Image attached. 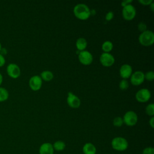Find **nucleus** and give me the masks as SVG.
Returning a JSON list of instances; mask_svg holds the SVG:
<instances>
[{
	"label": "nucleus",
	"mask_w": 154,
	"mask_h": 154,
	"mask_svg": "<svg viewBox=\"0 0 154 154\" xmlns=\"http://www.w3.org/2000/svg\"><path fill=\"white\" fill-rule=\"evenodd\" d=\"M73 13L76 17L79 20H85L88 19L91 12L89 7L85 4H78L73 8Z\"/></svg>",
	"instance_id": "nucleus-1"
},
{
	"label": "nucleus",
	"mask_w": 154,
	"mask_h": 154,
	"mask_svg": "<svg viewBox=\"0 0 154 154\" xmlns=\"http://www.w3.org/2000/svg\"><path fill=\"white\" fill-rule=\"evenodd\" d=\"M111 144L113 149L119 152L126 150L129 146L127 140L122 137H114L112 140Z\"/></svg>",
	"instance_id": "nucleus-2"
},
{
	"label": "nucleus",
	"mask_w": 154,
	"mask_h": 154,
	"mask_svg": "<svg viewBox=\"0 0 154 154\" xmlns=\"http://www.w3.org/2000/svg\"><path fill=\"white\" fill-rule=\"evenodd\" d=\"M139 43L144 46H149L154 43V34L150 30H146L141 32L138 37Z\"/></svg>",
	"instance_id": "nucleus-3"
},
{
	"label": "nucleus",
	"mask_w": 154,
	"mask_h": 154,
	"mask_svg": "<svg viewBox=\"0 0 154 154\" xmlns=\"http://www.w3.org/2000/svg\"><path fill=\"white\" fill-rule=\"evenodd\" d=\"M123 123L128 126H135L138 122L137 114L133 111H127L122 118Z\"/></svg>",
	"instance_id": "nucleus-4"
},
{
	"label": "nucleus",
	"mask_w": 154,
	"mask_h": 154,
	"mask_svg": "<svg viewBox=\"0 0 154 154\" xmlns=\"http://www.w3.org/2000/svg\"><path fill=\"white\" fill-rule=\"evenodd\" d=\"M136 9L132 4H129L123 7L122 16L126 20L129 21L133 20L136 16Z\"/></svg>",
	"instance_id": "nucleus-5"
},
{
	"label": "nucleus",
	"mask_w": 154,
	"mask_h": 154,
	"mask_svg": "<svg viewBox=\"0 0 154 154\" xmlns=\"http://www.w3.org/2000/svg\"><path fill=\"white\" fill-rule=\"evenodd\" d=\"M78 59L79 62L85 66H88L91 64L93 60L92 54L88 51L84 50L80 51L78 53Z\"/></svg>",
	"instance_id": "nucleus-6"
},
{
	"label": "nucleus",
	"mask_w": 154,
	"mask_h": 154,
	"mask_svg": "<svg viewBox=\"0 0 154 154\" xmlns=\"http://www.w3.org/2000/svg\"><path fill=\"white\" fill-rule=\"evenodd\" d=\"M6 71L7 75L13 79L18 78L21 73L19 66L15 63H10L7 67Z\"/></svg>",
	"instance_id": "nucleus-7"
},
{
	"label": "nucleus",
	"mask_w": 154,
	"mask_h": 154,
	"mask_svg": "<svg viewBox=\"0 0 154 154\" xmlns=\"http://www.w3.org/2000/svg\"><path fill=\"white\" fill-rule=\"evenodd\" d=\"M151 97V93L147 88H141L135 94L136 100L141 103L147 102Z\"/></svg>",
	"instance_id": "nucleus-8"
},
{
	"label": "nucleus",
	"mask_w": 154,
	"mask_h": 154,
	"mask_svg": "<svg viewBox=\"0 0 154 154\" xmlns=\"http://www.w3.org/2000/svg\"><path fill=\"white\" fill-rule=\"evenodd\" d=\"M144 79V73L140 70H137L132 73L130 77L131 84L135 86L140 85L143 84Z\"/></svg>",
	"instance_id": "nucleus-9"
},
{
	"label": "nucleus",
	"mask_w": 154,
	"mask_h": 154,
	"mask_svg": "<svg viewBox=\"0 0 154 154\" xmlns=\"http://www.w3.org/2000/svg\"><path fill=\"white\" fill-rule=\"evenodd\" d=\"M99 61L102 66L105 67H110L114 63L115 59L112 54L103 52L100 55Z\"/></svg>",
	"instance_id": "nucleus-10"
},
{
	"label": "nucleus",
	"mask_w": 154,
	"mask_h": 154,
	"mask_svg": "<svg viewBox=\"0 0 154 154\" xmlns=\"http://www.w3.org/2000/svg\"><path fill=\"white\" fill-rule=\"evenodd\" d=\"M42 79L38 75L31 76L29 80V86L33 91L39 90L42 85Z\"/></svg>",
	"instance_id": "nucleus-11"
},
{
	"label": "nucleus",
	"mask_w": 154,
	"mask_h": 154,
	"mask_svg": "<svg viewBox=\"0 0 154 154\" xmlns=\"http://www.w3.org/2000/svg\"><path fill=\"white\" fill-rule=\"evenodd\" d=\"M67 103L70 107L72 108H78L81 105V100L76 95L72 92L69 91L67 94Z\"/></svg>",
	"instance_id": "nucleus-12"
},
{
	"label": "nucleus",
	"mask_w": 154,
	"mask_h": 154,
	"mask_svg": "<svg viewBox=\"0 0 154 154\" xmlns=\"http://www.w3.org/2000/svg\"><path fill=\"white\" fill-rule=\"evenodd\" d=\"M119 73L120 76L123 79H126L131 77L132 73V68L131 65L128 64H124L120 68Z\"/></svg>",
	"instance_id": "nucleus-13"
},
{
	"label": "nucleus",
	"mask_w": 154,
	"mask_h": 154,
	"mask_svg": "<svg viewBox=\"0 0 154 154\" xmlns=\"http://www.w3.org/2000/svg\"><path fill=\"white\" fill-rule=\"evenodd\" d=\"M54 149L52 144L46 142L44 143L39 147V154H54Z\"/></svg>",
	"instance_id": "nucleus-14"
},
{
	"label": "nucleus",
	"mask_w": 154,
	"mask_h": 154,
	"mask_svg": "<svg viewBox=\"0 0 154 154\" xmlns=\"http://www.w3.org/2000/svg\"><path fill=\"white\" fill-rule=\"evenodd\" d=\"M96 147L91 143H86L82 147L84 154H96Z\"/></svg>",
	"instance_id": "nucleus-15"
},
{
	"label": "nucleus",
	"mask_w": 154,
	"mask_h": 154,
	"mask_svg": "<svg viewBox=\"0 0 154 154\" xmlns=\"http://www.w3.org/2000/svg\"><path fill=\"white\" fill-rule=\"evenodd\" d=\"M87 46V42L85 38L83 37H79L76 42V47L79 52L84 51Z\"/></svg>",
	"instance_id": "nucleus-16"
},
{
	"label": "nucleus",
	"mask_w": 154,
	"mask_h": 154,
	"mask_svg": "<svg viewBox=\"0 0 154 154\" xmlns=\"http://www.w3.org/2000/svg\"><path fill=\"white\" fill-rule=\"evenodd\" d=\"M40 78L42 80L45 81H50L54 78V75L51 71L45 70L43 71L40 74Z\"/></svg>",
	"instance_id": "nucleus-17"
},
{
	"label": "nucleus",
	"mask_w": 154,
	"mask_h": 154,
	"mask_svg": "<svg viewBox=\"0 0 154 154\" xmlns=\"http://www.w3.org/2000/svg\"><path fill=\"white\" fill-rule=\"evenodd\" d=\"M53 148L54 150L60 152L63 150L66 147V144L63 141L61 140H58L54 142V143L52 144Z\"/></svg>",
	"instance_id": "nucleus-18"
},
{
	"label": "nucleus",
	"mask_w": 154,
	"mask_h": 154,
	"mask_svg": "<svg viewBox=\"0 0 154 154\" xmlns=\"http://www.w3.org/2000/svg\"><path fill=\"white\" fill-rule=\"evenodd\" d=\"M113 48V44L110 41H105L102 45V49L104 52L109 53L112 51Z\"/></svg>",
	"instance_id": "nucleus-19"
},
{
	"label": "nucleus",
	"mask_w": 154,
	"mask_h": 154,
	"mask_svg": "<svg viewBox=\"0 0 154 154\" xmlns=\"http://www.w3.org/2000/svg\"><path fill=\"white\" fill-rule=\"evenodd\" d=\"M9 93L8 90L2 87H0V102H4L8 99Z\"/></svg>",
	"instance_id": "nucleus-20"
},
{
	"label": "nucleus",
	"mask_w": 154,
	"mask_h": 154,
	"mask_svg": "<svg viewBox=\"0 0 154 154\" xmlns=\"http://www.w3.org/2000/svg\"><path fill=\"white\" fill-rule=\"evenodd\" d=\"M146 113L149 116H153L154 115V104L153 103H149L147 105L145 109Z\"/></svg>",
	"instance_id": "nucleus-21"
},
{
	"label": "nucleus",
	"mask_w": 154,
	"mask_h": 154,
	"mask_svg": "<svg viewBox=\"0 0 154 154\" xmlns=\"http://www.w3.org/2000/svg\"><path fill=\"white\" fill-rule=\"evenodd\" d=\"M123 124V119L120 117H116L113 120V125L116 127H120Z\"/></svg>",
	"instance_id": "nucleus-22"
},
{
	"label": "nucleus",
	"mask_w": 154,
	"mask_h": 154,
	"mask_svg": "<svg viewBox=\"0 0 154 154\" xmlns=\"http://www.w3.org/2000/svg\"><path fill=\"white\" fill-rule=\"evenodd\" d=\"M129 87V83L126 79H123L119 83V88L122 90H126Z\"/></svg>",
	"instance_id": "nucleus-23"
},
{
	"label": "nucleus",
	"mask_w": 154,
	"mask_h": 154,
	"mask_svg": "<svg viewBox=\"0 0 154 154\" xmlns=\"http://www.w3.org/2000/svg\"><path fill=\"white\" fill-rule=\"evenodd\" d=\"M144 79L149 81H152L154 79V73L153 71H148L144 74Z\"/></svg>",
	"instance_id": "nucleus-24"
},
{
	"label": "nucleus",
	"mask_w": 154,
	"mask_h": 154,
	"mask_svg": "<svg viewBox=\"0 0 154 154\" xmlns=\"http://www.w3.org/2000/svg\"><path fill=\"white\" fill-rule=\"evenodd\" d=\"M142 154H154V149L152 147H147L143 149Z\"/></svg>",
	"instance_id": "nucleus-25"
},
{
	"label": "nucleus",
	"mask_w": 154,
	"mask_h": 154,
	"mask_svg": "<svg viewBox=\"0 0 154 154\" xmlns=\"http://www.w3.org/2000/svg\"><path fill=\"white\" fill-rule=\"evenodd\" d=\"M138 29L140 31L143 32L147 30V25L144 22H140L138 24Z\"/></svg>",
	"instance_id": "nucleus-26"
},
{
	"label": "nucleus",
	"mask_w": 154,
	"mask_h": 154,
	"mask_svg": "<svg viewBox=\"0 0 154 154\" xmlns=\"http://www.w3.org/2000/svg\"><path fill=\"white\" fill-rule=\"evenodd\" d=\"M114 17V13L112 11H109L106 13L105 16V19L107 21L111 20Z\"/></svg>",
	"instance_id": "nucleus-27"
},
{
	"label": "nucleus",
	"mask_w": 154,
	"mask_h": 154,
	"mask_svg": "<svg viewBox=\"0 0 154 154\" xmlns=\"http://www.w3.org/2000/svg\"><path fill=\"white\" fill-rule=\"evenodd\" d=\"M153 0H139L138 2L143 5H150V4L153 2Z\"/></svg>",
	"instance_id": "nucleus-28"
},
{
	"label": "nucleus",
	"mask_w": 154,
	"mask_h": 154,
	"mask_svg": "<svg viewBox=\"0 0 154 154\" xmlns=\"http://www.w3.org/2000/svg\"><path fill=\"white\" fill-rule=\"evenodd\" d=\"M5 64V59L4 55L0 54V67L4 66Z\"/></svg>",
	"instance_id": "nucleus-29"
},
{
	"label": "nucleus",
	"mask_w": 154,
	"mask_h": 154,
	"mask_svg": "<svg viewBox=\"0 0 154 154\" xmlns=\"http://www.w3.org/2000/svg\"><path fill=\"white\" fill-rule=\"evenodd\" d=\"M132 2V0H125V1H123L121 3V5L124 7L129 4H131V3Z\"/></svg>",
	"instance_id": "nucleus-30"
},
{
	"label": "nucleus",
	"mask_w": 154,
	"mask_h": 154,
	"mask_svg": "<svg viewBox=\"0 0 154 154\" xmlns=\"http://www.w3.org/2000/svg\"><path fill=\"white\" fill-rule=\"evenodd\" d=\"M149 125L151 126V128H154V117H153V116H152L150 118V119L149 120Z\"/></svg>",
	"instance_id": "nucleus-31"
},
{
	"label": "nucleus",
	"mask_w": 154,
	"mask_h": 154,
	"mask_svg": "<svg viewBox=\"0 0 154 154\" xmlns=\"http://www.w3.org/2000/svg\"><path fill=\"white\" fill-rule=\"evenodd\" d=\"M7 53V51L6 49L4 48H2V49H1V50L0 51V54L4 56V55H5Z\"/></svg>",
	"instance_id": "nucleus-32"
},
{
	"label": "nucleus",
	"mask_w": 154,
	"mask_h": 154,
	"mask_svg": "<svg viewBox=\"0 0 154 154\" xmlns=\"http://www.w3.org/2000/svg\"><path fill=\"white\" fill-rule=\"evenodd\" d=\"M150 8L152 10V11H154V2H152L150 4Z\"/></svg>",
	"instance_id": "nucleus-33"
},
{
	"label": "nucleus",
	"mask_w": 154,
	"mask_h": 154,
	"mask_svg": "<svg viewBox=\"0 0 154 154\" xmlns=\"http://www.w3.org/2000/svg\"><path fill=\"white\" fill-rule=\"evenodd\" d=\"M2 81H3V76H2V75L0 73V87L2 83Z\"/></svg>",
	"instance_id": "nucleus-34"
},
{
	"label": "nucleus",
	"mask_w": 154,
	"mask_h": 154,
	"mask_svg": "<svg viewBox=\"0 0 154 154\" xmlns=\"http://www.w3.org/2000/svg\"><path fill=\"white\" fill-rule=\"evenodd\" d=\"M2 45H1V42H0V51H1V49H2Z\"/></svg>",
	"instance_id": "nucleus-35"
}]
</instances>
